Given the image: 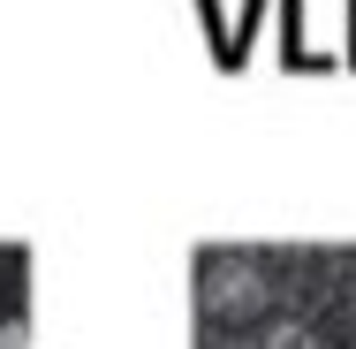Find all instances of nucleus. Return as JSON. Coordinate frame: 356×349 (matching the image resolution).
Listing matches in <instances>:
<instances>
[{
	"mask_svg": "<svg viewBox=\"0 0 356 349\" xmlns=\"http://www.w3.org/2000/svg\"><path fill=\"white\" fill-rule=\"evenodd\" d=\"M0 349H31V327H23V319H8V327H0Z\"/></svg>",
	"mask_w": 356,
	"mask_h": 349,
	"instance_id": "obj_1",
	"label": "nucleus"
}]
</instances>
